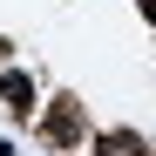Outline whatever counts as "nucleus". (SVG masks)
Segmentation results:
<instances>
[{"mask_svg":"<svg viewBox=\"0 0 156 156\" xmlns=\"http://www.w3.org/2000/svg\"><path fill=\"white\" fill-rule=\"evenodd\" d=\"M0 95H7L14 115H34V82H27V75H0Z\"/></svg>","mask_w":156,"mask_h":156,"instance_id":"1","label":"nucleus"},{"mask_svg":"<svg viewBox=\"0 0 156 156\" xmlns=\"http://www.w3.org/2000/svg\"><path fill=\"white\" fill-rule=\"evenodd\" d=\"M82 136V109H75V102H61L55 115H48V143H75Z\"/></svg>","mask_w":156,"mask_h":156,"instance_id":"2","label":"nucleus"},{"mask_svg":"<svg viewBox=\"0 0 156 156\" xmlns=\"http://www.w3.org/2000/svg\"><path fill=\"white\" fill-rule=\"evenodd\" d=\"M95 156H143V143H136V136H102Z\"/></svg>","mask_w":156,"mask_h":156,"instance_id":"3","label":"nucleus"}]
</instances>
